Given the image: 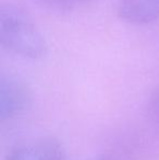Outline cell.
<instances>
[{"instance_id": "3957f363", "label": "cell", "mask_w": 159, "mask_h": 160, "mask_svg": "<svg viewBox=\"0 0 159 160\" xmlns=\"http://www.w3.org/2000/svg\"><path fill=\"white\" fill-rule=\"evenodd\" d=\"M6 160H67V155L58 141L38 138L15 147Z\"/></svg>"}, {"instance_id": "8992f818", "label": "cell", "mask_w": 159, "mask_h": 160, "mask_svg": "<svg viewBox=\"0 0 159 160\" xmlns=\"http://www.w3.org/2000/svg\"><path fill=\"white\" fill-rule=\"evenodd\" d=\"M148 110L152 120L159 128V88L156 89L149 98Z\"/></svg>"}, {"instance_id": "52a82bcc", "label": "cell", "mask_w": 159, "mask_h": 160, "mask_svg": "<svg viewBox=\"0 0 159 160\" xmlns=\"http://www.w3.org/2000/svg\"><path fill=\"white\" fill-rule=\"evenodd\" d=\"M95 160H107V159H104V158H100V159H95Z\"/></svg>"}, {"instance_id": "6da1fadb", "label": "cell", "mask_w": 159, "mask_h": 160, "mask_svg": "<svg viewBox=\"0 0 159 160\" xmlns=\"http://www.w3.org/2000/svg\"><path fill=\"white\" fill-rule=\"evenodd\" d=\"M0 42L6 49L28 59L42 58L47 45L28 15L14 6L0 9Z\"/></svg>"}, {"instance_id": "7a4b0ae2", "label": "cell", "mask_w": 159, "mask_h": 160, "mask_svg": "<svg viewBox=\"0 0 159 160\" xmlns=\"http://www.w3.org/2000/svg\"><path fill=\"white\" fill-rule=\"evenodd\" d=\"M30 92L23 81L12 74H2L0 78V119H11L27 107Z\"/></svg>"}, {"instance_id": "277c9868", "label": "cell", "mask_w": 159, "mask_h": 160, "mask_svg": "<svg viewBox=\"0 0 159 160\" xmlns=\"http://www.w3.org/2000/svg\"><path fill=\"white\" fill-rule=\"evenodd\" d=\"M118 12L129 23H151L159 20V0H120Z\"/></svg>"}, {"instance_id": "5b68a950", "label": "cell", "mask_w": 159, "mask_h": 160, "mask_svg": "<svg viewBox=\"0 0 159 160\" xmlns=\"http://www.w3.org/2000/svg\"><path fill=\"white\" fill-rule=\"evenodd\" d=\"M42 4L56 10H73L88 3L91 0H38Z\"/></svg>"}]
</instances>
